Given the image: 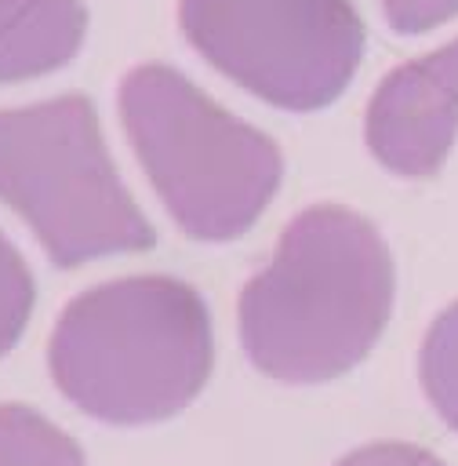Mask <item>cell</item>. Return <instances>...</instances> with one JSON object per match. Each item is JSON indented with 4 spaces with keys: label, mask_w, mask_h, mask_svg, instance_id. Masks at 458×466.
I'll return each instance as SVG.
<instances>
[{
    "label": "cell",
    "mask_w": 458,
    "mask_h": 466,
    "mask_svg": "<svg viewBox=\"0 0 458 466\" xmlns=\"http://www.w3.org/2000/svg\"><path fill=\"white\" fill-rule=\"evenodd\" d=\"M178 22L218 73L291 113L331 106L363 55L353 0H182Z\"/></svg>",
    "instance_id": "obj_5"
},
{
    "label": "cell",
    "mask_w": 458,
    "mask_h": 466,
    "mask_svg": "<svg viewBox=\"0 0 458 466\" xmlns=\"http://www.w3.org/2000/svg\"><path fill=\"white\" fill-rule=\"evenodd\" d=\"M80 0H0V84L65 66L84 40Z\"/></svg>",
    "instance_id": "obj_7"
},
{
    "label": "cell",
    "mask_w": 458,
    "mask_h": 466,
    "mask_svg": "<svg viewBox=\"0 0 458 466\" xmlns=\"http://www.w3.org/2000/svg\"><path fill=\"white\" fill-rule=\"evenodd\" d=\"M211 368V309L193 284L164 273L116 277L73 295L47 339L58 393L113 426L178 415Z\"/></svg>",
    "instance_id": "obj_2"
},
{
    "label": "cell",
    "mask_w": 458,
    "mask_h": 466,
    "mask_svg": "<svg viewBox=\"0 0 458 466\" xmlns=\"http://www.w3.org/2000/svg\"><path fill=\"white\" fill-rule=\"evenodd\" d=\"M385 22L400 36L429 33L440 22H451L458 15V0H382Z\"/></svg>",
    "instance_id": "obj_11"
},
{
    "label": "cell",
    "mask_w": 458,
    "mask_h": 466,
    "mask_svg": "<svg viewBox=\"0 0 458 466\" xmlns=\"http://www.w3.org/2000/svg\"><path fill=\"white\" fill-rule=\"evenodd\" d=\"M120 120L160 204L193 240L244 237L280 186L276 142L164 62L120 80Z\"/></svg>",
    "instance_id": "obj_3"
},
{
    "label": "cell",
    "mask_w": 458,
    "mask_h": 466,
    "mask_svg": "<svg viewBox=\"0 0 458 466\" xmlns=\"http://www.w3.org/2000/svg\"><path fill=\"white\" fill-rule=\"evenodd\" d=\"M418 379L433 411L458 433V302H451L425 331Z\"/></svg>",
    "instance_id": "obj_9"
},
{
    "label": "cell",
    "mask_w": 458,
    "mask_h": 466,
    "mask_svg": "<svg viewBox=\"0 0 458 466\" xmlns=\"http://www.w3.org/2000/svg\"><path fill=\"white\" fill-rule=\"evenodd\" d=\"M458 135V36L400 62L374 87L363 113L371 157L403 178H429L443 167Z\"/></svg>",
    "instance_id": "obj_6"
},
{
    "label": "cell",
    "mask_w": 458,
    "mask_h": 466,
    "mask_svg": "<svg viewBox=\"0 0 458 466\" xmlns=\"http://www.w3.org/2000/svg\"><path fill=\"white\" fill-rule=\"evenodd\" d=\"M33 273L22 258V251L0 233V357L22 339L25 320L33 313Z\"/></svg>",
    "instance_id": "obj_10"
},
{
    "label": "cell",
    "mask_w": 458,
    "mask_h": 466,
    "mask_svg": "<svg viewBox=\"0 0 458 466\" xmlns=\"http://www.w3.org/2000/svg\"><path fill=\"white\" fill-rule=\"evenodd\" d=\"M0 466H87L80 444L29 404H0Z\"/></svg>",
    "instance_id": "obj_8"
},
{
    "label": "cell",
    "mask_w": 458,
    "mask_h": 466,
    "mask_svg": "<svg viewBox=\"0 0 458 466\" xmlns=\"http://www.w3.org/2000/svg\"><path fill=\"white\" fill-rule=\"evenodd\" d=\"M334 466H447V462L436 459L429 448H418V444L378 441V444H363V448L342 455Z\"/></svg>",
    "instance_id": "obj_12"
},
{
    "label": "cell",
    "mask_w": 458,
    "mask_h": 466,
    "mask_svg": "<svg viewBox=\"0 0 458 466\" xmlns=\"http://www.w3.org/2000/svg\"><path fill=\"white\" fill-rule=\"evenodd\" d=\"M393 291V258L374 222L313 204L284 226L269 266L240 291L244 353L276 382H331L374 350Z\"/></svg>",
    "instance_id": "obj_1"
},
{
    "label": "cell",
    "mask_w": 458,
    "mask_h": 466,
    "mask_svg": "<svg viewBox=\"0 0 458 466\" xmlns=\"http://www.w3.org/2000/svg\"><path fill=\"white\" fill-rule=\"evenodd\" d=\"M0 200L58 269L156 244L84 95L0 109Z\"/></svg>",
    "instance_id": "obj_4"
}]
</instances>
